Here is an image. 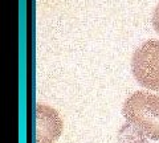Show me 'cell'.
<instances>
[{
    "instance_id": "6da1fadb",
    "label": "cell",
    "mask_w": 159,
    "mask_h": 143,
    "mask_svg": "<svg viewBox=\"0 0 159 143\" xmlns=\"http://www.w3.org/2000/svg\"><path fill=\"white\" fill-rule=\"evenodd\" d=\"M122 114L130 126L152 141H159V96L135 92L123 103Z\"/></svg>"
},
{
    "instance_id": "7a4b0ae2",
    "label": "cell",
    "mask_w": 159,
    "mask_h": 143,
    "mask_svg": "<svg viewBox=\"0 0 159 143\" xmlns=\"http://www.w3.org/2000/svg\"><path fill=\"white\" fill-rule=\"evenodd\" d=\"M131 72L141 86L159 92V40H147L134 52Z\"/></svg>"
},
{
    "instance_id": "3957f363",
    "label": "cell",
    "mask_w": 159,
    "mask_h": 143,
    "mask_svg": "<svg viewBox=\"0 0 159 143\" xmlns=\"http://www.w3.org/2000/svg\"><path fill=\"white\" fill-rule=\"evenodd\" d=\"M62 132V121L53 107L37 103L36 106V143H56Z\"/></svg>"
},
{
    "instance_id": "277c9868",
    "label": "cell",
    "mask_w": 159,
    "mask_h": 143,
    "mask_svg": "<svg viewBox=\"0 0 159 143\" xmlns=\"http://www.w3.org/2000/svg\"><path fill=\"white\" fill-rule=\"evenodd\" d=\"M152 27L155 29V32L159 34V4L154 9V13H152Z\"/></svg>"
}]
</instances>
